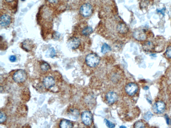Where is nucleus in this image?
<instances>
[{
	"mask_svg": "<svg viewBox=\"0 0 171 128\" xmlns=\"http://www.w3.org/2000/svg\"><path fill=\"white\" fill-rule=\"evenodd\" d=\"M70 115L73 119H76L78 118L79 115V110L76 109H70Z\"/></svg>",
	"mask_w": 171,
	"mask_h": 128,
	"instance_id": "16",
	"label": "nucleus"
},
{
	"mask_svg": "<svg viewBox=\"0 0 171 128\" xmlns=\"http://www.w3.org/2000/svg\"><path fill=\"white\" fill-rule=\"evenodd\" d=\"M133 35L134 38L137 41H143L147 38V35L143 29H137L134 31Z\"/></svg>",
	"mask_w": 171,
	"mask_h": 128,
	"instance_id": "10",
	"label": "nucleus"
},
{
	"mask_svg": "<svg viewBox=\"0 0 171 128\" xmlns=\"http://www.w3.org/2000/svg\"><path fill=\"white\" fill-rule=\"evenodd\" d=\"M60 35L59 33L57 32H55L54 33L53 35V37L54 39H59L60 37Z\"/></svg>",
	"mask_w": 171,
	"mask_h": 128,
	"instance_id": "27",
	"label": "nucleus"
},
{
	"mask_svg": "<svg viewBox=\"0 0 171 128\" xmlns=\"http://www.w3.org/2000/svg\"><path fill=\"white\" fill-rule=\"evenodd\" d=\"M138 90V85L134 83L127 84L124 87L125 93L127 95L131 97L134 96L137 93Z\"/></svg>",
	"mask_w": 171,
	"mask_h": 128,
	"instance_id": "3",
	"label": "nucleus"
},
{
	"mask_svg": "<svg viewBox=\"0 0 171 128\" xmlns=\"http://www.w3.org/2000/svg\"><path fill=\"white\" fill-rule=\"evenodd\" d=\"M154 46L153 43L150 41H147L144 44L143 49L145 50L149 51H150L153 49Z\"/></svg>",
	"mask_w": 171,
	"mask_h": 128,
	"instance_id": "18",
	"label": "nucleus"
},
{
	"mask_svg": "<svg viewBox=\"0 0 171 128\" xmlns=\"http://www.w3.org/2000/svg\"><path fill=\"white\" fill-rule=\"evenodd\" d=\"M111 48L110 46L106 43H104L101 48V52L103 54H105L107 52L111 51Z\"/></svg>",
	"mask_w": 171,
	"mask_h": 128,
	"instance_id": "20",
	"label": "nucleus"
},
{
	"mask_svg": "<svg viewBox=\"0 0 171 128\" xmlns=\"http://www.w3.org/2000/svg\"><path fill=\"white\" fill-rule=\"evenodd\" d=\"M43 84L46 89H50L54 87L55 84V79L51 76L46 77L43 79Z\"/></svg>",
	"mask_w": 171,
	"mask_h": 128,
	"instance_id": "11",
	"label": "nucleus"
},
{
	"mask_svg": "<svg viewBox=\"0 0 171 128\" xmlns=\"http://www.w3.org/2000/svg\"><path fill=\"white\" fill-rule=\"evenodd\" d=\"M93 12L92 6L89 3L83 5L80 8V13L81 16L87 17L90 16Z\"/></svg>",
	"mask_w": 171,
	"mask_h": 128,
	"instance_id": "6",
	"label": "nucleus"
},
{
	"mask_svg": "<svg viewBox=\"0 0 171 128\" xmlns=\"http://www.w3.org/2000/svg\"><path fill=\"white\" fill-rule=\"evenodd\" d=\"M21 1H25V0H21Z\"/></svg>",
	"mask_w": 171,
	"mask_h": 128,
	"instance_id": "33",
	"label": "nucleus"
},
{
	"mask_svg": "<svg viewBox=\"0 0 171 128\" xmlns=\"http://www.w3.org/2000/svg\"><path fill=\"white\" fill-rule=\"evenodd\" d=\"M120 128H126V127H125L124 126H121L120 127Z\"/></svg>",
	"mask_w": 171,
	"mask_h": 128,
	"instance_id": "32",
	"label": "nucleus"
},
{
	"mask_svg": "<svg viewBox=\"0 0 171 128\" xmlns=\"http://www.w3.org/2000/svg\"><path fill=\"white\" fill-rule=\"evenodd\" d=\"M46 56H48V57L51 58L55 57L56 56V51L53 48H51L49 49L47 53Z\"/></svg>",
	"mask_w": 171,
	"mask_h": 128,
	"instance_id": "21",
	"label": "nucleus"
},
{
	"mask_svg": "<svg viewBox=\"0 0 171 128\" xmlns=\"http://www.w3.org/2000/svg\"><path fill=\"white\" fill-rule=\"evenodd\" d=\"M16 56H10L9 59L10 62H14L16 60Z\"/></svg>",
	"mask_w": 171,
	"mask_h": 128,
	"instance_id": "28",
	"label": "nucleus"
},
{
	"mask_svg": "<svg viewBox=\"0 0 171 128\" xmlns=\"http://www.w3.org/2000/svg\"><path fill=\"white\" fill-rule=\"evenodd\" d=\"M48 3L52 5H56L59 3L60 0H47Z\"/></svg>",
	"mask_w": 171,
	"mask_h": 128,
	"instance_id": "26",
	"label": "nucleus"
},
{
	"mask_svg": "<svg viewBox=\"0 0 171 128\" xmlns=\"http://www.w3.org/2000/svg\"><path fill=\"white\" fill-rule=\"evenodd\" d=\"M14 0H5V1L7 3H12L14 1Z\"/></svg>",
	"mask_w": 171,
	"mask_h": 128,
	"instance_id": "30",
	"label": "nucleus"
},
{
	"mask_svg": "<svg viewBox=\"0 0 171 128\" xmlns=\"http://www.w3.org/2000/svg\"><path fill=\"white\" fill-rule=\"evenodd\" d=\"M27 78V73L25 71L23 70H19L16 71L13 76L14 81L18 83L24 82Z\"/></svg>",
	"mask_w": 171,
	"mask_h": 128,
	"instance_id": "4",
	"label": "nucleus"
},
{
	"mask_svg": "<svg viewBox=\"0 0 171 128\" xmlns=\"http://www.w3.org/2000/svg\"><path fill=\"white\" fill-rule=\"evenodd\" d=\"M7 119V117L5 113L1 112L0 114V123H2L5 122Z\"/></svg>",
	"mask_w": 171,
	"mask_h": 128,
	"instance_id": "22",
	"label": "nucleus"
},
{
	"mask_svg": "<svg viewBox=\"0 0 171 128\" xmlns=\"http://www.w3.org/2000/svg\"><path fill=\"white\" fill-rule=\"evenodd\" d=\"M147 123L142 120H139L136 122L133 125V127L136 128L147 127Z\"/></svg>",
	"mask_w": 171,
	"mask_h": 128,
	"instance_id": "15",
	"label": "nucleus"
},
{
	"mask_svg": "<svg viewBox=\"0 0 171 128\" xmlns=\"http://www.w3.org/2000/svg\"><path fill=\"white\" fill-rule=\"evenodd\" d=\"M21 46L23 49L27 52L32 51L34 47V43L31 40L28 39L25 40L21 44Z\"/></svg>",
	"mask_w": 171,
	"mask_h": 128,
	"instance_id": "9",
	"label": "nucleus"
},
{
	"mask_svg": "<svg viewBox=\"0 0 171 128\" xmlns=\"http://www.w3.org/2000/svg\"><path fill=\"white\" fill-rule=\"evenodd\" d=\"M166 108V104L161 101L156 102L153 107V112L156 114H162L164 113Z\"/></svg>",
	"mask_w": 171,
	"mask_h": 128,
	"instance_id": "8",
	"label": "nucleus"
},
{
	"mask_svg": "<svg viewBox=\"0 0 171 128\" xmlns=\"http://www.w3.org/2000/svg\"><path fill=\"white\" fill-rule=\"evenodd\" d=\"M170 123H171V121H170Z\"/></svg>",
	"mask_w": 171,
	"mask_h": 128,
	"instance_id": "34",
	"label": "nucleus"
},
{
	"mask_svg": "<svg viewBox=\"0 0 171 128\" xmlns=\"http://www.w3.org/2000/svg\"><path fill=\"white\" fill-rule=\"evenodd\" d=\"M118 96L115 92L109 91L106 93L105 95L106 102L107 104L110 105L114 104L117 101Z\"/></svg>",
	"mask_w": 171,
	"mask_h": 128,
	"instance_id": "7",
	"label": "nucleus"
},
{
	"mask_svg": "<svg viewBox=\"0 0 171 128\" xmlns=\"http://www.w3.org/2000/svg\"><path fill=\"white\" fill-rule=\"evenodd\" d=\"M80 45V41L78 38L73 37L69 40L68 45L69 47L73 49H77Z\"/></svg>",
	"mask_w": 171,
	"mask_h": 128,
	"instance_id": "12",
	"label": "nucleus"
},
{
	"mask_svg": "<svg viewBox=\"0 0 171 128\" xmlns=\"http://www.w3.org/2000/svg\"><path fill=\"white\" fill-rule=\"evenodd\" d=\"M40 68L43 71H46L51 69V66L47 62H43L40 64Z\"/></svg>",
	"mask_w": 171,
	"mask_h": 128,
	"instance_id": "17",
	"label": "nucleus"
},
{
	"mask_svg": "<svg viewBox=\"0 0 171 128\" xmlns=\"http://www.w3.org/2000/svg\"><path fill=\"white\" fill-rule=\"evenodd\" d=\"M149 89V87H148V86H145V87H144V89L145 90H147L148 89Z\"/></svg>",
	"mask_w": 171,
	"mask_h": 128,
	"instance_id": "31",
	"label": "nucleus"
},
{
	"mask_svg": "<svg viewBox=\"0 0 171 128\" xmlns=\"http://www.w3.org/2000/svg\"><path fill=\"white\" fill-rule=\"evenodd\" d=\"M81 119L84 124L88 126L92 125L93 122V115L89 111L83 112L81 115Z\"/></svg>",
	"mask_w": 171,
	"mask_h": 128,
	"instance_id": "5",
	"label": "nucleus"
},
{
	"mask_svg": "<svg viewBox=\"0 0 171 128\" xmlns=\"http://www.w3.org/2000/svg\"><path fill=\"white\" fill-rule=\"evenodd\" d=\"M117 30L121 34H124L128 32V28L126 24L122 23L118 25Z\"/></svg>",
	"mask_w": 171,
	"mask_h": 128,
	"instance_id": "13",
	"label": "nucleus"
},
{
	"mask_svg": "<svg viewBox=\"0 0 171 128\" xmlns=\"http://www.w3.org/2000/svg\"><path fill=\"white\" fill-rule=\"evenodd\" d=\"M153 116V114L151 112L149 111V112L146 113L145 114L144 116V118L145 120L149 121L151 118V117Z\"/></svg>",
	"mask_w": 171,
	"mask_h": 128,
	"instance_id": "23",
	"label": "nucleus"
},
{
	"mask_svg": "<svg viewBox=\"0 0 171 128\" xmlns=\"http://www.w3.org/2000/svg\"><path fill=\"white\" fill-rule=\"evenodd\" d=\"M166 121L168 125H169L170 124V119L168 115H166Z\"/></svg>",
	"mask_w": 171,
	"mask_h": 128,
	"instance_id": "29",
	"label": "nucleus"
},
{
	"mask_svg": "<svg viewBox=\"0 0 171 128\" xmlns=\"http://www.w3.org/2000/svg\"><path fill=\"white\" fill-rule=\"evenodd\" d=\"M166 54L167 57L168 58L171 59V46H169L167 48Z\"/></svg>",
	"mask_w": 171,
	"mask_h": 128,
	"instance_id": "24",
	"label": "nucleus"
},
{
	"mask_svg": "<svg viewBox=\"0 0 171 128\" xmlns=\"http://www.w3.org/2000/svg\"><path fill=\"white\" fill-rule=\"evenodd\" d=\"M93 32V29L90 26H87L83 29L82 34L85 35H88L91 34Z\"/></svg>",
	"mask_w": 171,
	"mask_h": 128,
	"instance_id": "19",
	"label": "nucleus"
},
{
	"mask_svg": "<svg viewBox=\"0 0 171 128\" xmlns=\"http://www.w3.org/2000/svg\"><path fill=\"white\" fill-rule=\"evenodd\" d=\"M104 121H105L106 125L108 127L114 128L115 127V125L114 124L110 122V121L107 120V119H105Z\"/></svg>",
	"mask_w": 171,
	"mask_h": 128,
	"instance_id": "25",
	"label": "nucleus"
},
{
	"mask_svg": "<svg viewBox=\"0 0 171 128\" xmlns=\"http://www.w3.org/2000/svg\"><path fill=\"white\" fill-rule=\"evenodd\" d=\"M12 18L11 15L7 12L1 13L0 17V24L2 28H6L10 26L12 22Z\"/></svg>",
	"mask_w": 171,
	"mask_h": 128,
	"instance_id": "2",
	"label": "nucleus"
},
{
	"mask_svg": "<svg viewBox=\"0 0 171 128\" xmlns=\"http://www.w3.org/2000/svg\"><path fill=\"white\" fill-rule=\"evenodd\" d=\"M100 58L96 54L91 53L88 55L85 58V62L87 66L90 68L96 67L99 63Z\"/></svg>",
	"mask_w": 171,
	"mask_h": 128,
	"instance_id": "1",
	"label": "nucleus"
},
{
	"mask_svg": "<svg viewBox=\"0 0 171 128\" xmlns=\"http://www.w3.org/2000/svg\"><path fill=\"white\" fill-rule=\"evenodd\" d=\"M73 127V124L70 121L66 119L62 120L60 123V127L61 128H70Z\"/></svg>",
	"mask_w": 171,
	"mask_h": 128,
	"instance_id": "14",
	"label": "nucleus"
}]
</instances>
